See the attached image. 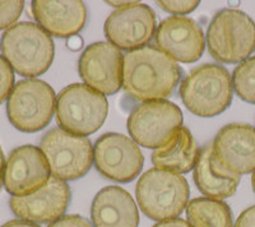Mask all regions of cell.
<instances>
[{
  "mask_svg": "<svg viewBox=\"0 0 255 227\" xmlns=\"http://www.w3.org/2000/svg\"><path fill=\"white\" fill-rule=\"evenodd\" d=\"M183 70L170 55L156 46H144L124 56L123 88L140 102L163 101L172 96Z\"/></svg>",
  "mask_w": 255,
  "mask_h": 227,
  "instance_id": "1",
  "label": "cell"
},
{
  "mask_svg": "<svg viewBox=\"0 0 255 227\" xmlns=\"http://www.w3.org/2000/svg\"><path fill=\"white\" fill-rule=\"evenodd\" d=\"M0 51L13 70L29 78L44 74L55 56L51 36L33 22H20L6 29Z\"/></svg>",
  "mask_w": 255,
  "mask_h": 227,
  "instance_id": "2",
  "label": "cell"
},
{
  "mask_svg": "<svg viewBox=\"0 0 255 227\" xmlns=\"http://www.w3.org/2000/svg\"><path fill=\"white\" fill-rule=\"evenodd\" d=\"M180 97L190 113L217 116L232 102V77L222 65L203 64L191 70L180 85Z\"/></svg>",
  "mask_w": 255,
  "mask_h": 227,
  "instance_id": "3",
  "label": "cell"
},
{
  "mask_svg": "<svg viewBox=\"0 0 255 227\" xmlns=\"http://www.w3.org/2000/svg\"><path fill=\"white\" fill-rule=\"evenodd\" d=\"M136 201L142 212L153 221L179 217L188 206L189 184L184 176L162 169H149L136 183Z\"/></svg>",
  "mask_w": 255,
  "mask_h": 227,
  "instance_id": "4",
  "label": "cell"
},
{
  "mask_svg": "<svg viewBox=\"0 0 255 227\" xmlns=\"http://www.w3.org/2000/svg\"><path fill=\"white\" fill-rule=\"evenodd\" d=\"M212 58L225 64H240L255 51L254 20L239 9H222L207 29Z\"/></svg>",
  "mask_w": 255,
  "mask_h": 227,
  "instance_id": "5",
  "label": "cell"
},
{
  "mask_svg": "<svg viewBox=\"0 0 255 227\" xmlns=\"http://www.w3.org/2000/svg\"><path fill=\"white\" fill-rule=\"evenodd\" d=\"M106 97L84 83H74L56 96V121L64 130L87 137L104 125L108 116Z\"/></svg>",
  "mask_w": 255,
  "mask_h": 227,
  "instance_id": "6",
  "label": "cell"
},
{
  "mask_svg": "<svg viewBox=\"0 0 255 227\" xmlns=\"http://www.w3.org/2000/svg\"><path fill=\"white\" fill-rule=\"evenodd\" d=\"M56 109L51 86L40 79H23L13 87L6 101V115L15 129L35 133L46 128Z\"/></svg>",
  "mask_w": 255,
  "mask_h": 227,
  "instance_id": "7",
  "label": "cell"
},
{
  "mask_svg": "<svg viewBox=\"0 0 255 227\" xmlns=\"http://www.w3.org/2000/svg\"><path fill=\"white\" fill-rule=\"evenodd\" d=\"M40 149L46 157L52 176L63 181L83 178L92 167L91 140L61 128L47 131L41 139Z\"/></svg>",
  "mask_w": 255,
  "mask_h": 227,
  "instance_id": "8",
  "label": "cell"
},
{
  "mask_svg": "<svg viewBox=\"0 0 255 227\" xmlns=\"http://www.w3.org/2000/svg\"><path fill=\"white\" fill-rule=\"evenodd\" d=\"M180 126H183V113L166 100L142 102L128 117V130L134 142L151 149L165 146Z\"/></svg>",
  "mask_w": 255,
  "mask_h": 227,
  "instance_id": "9",
  "label": "cell"
},
{
  "mask_svg": "<svg viewBox=\"0 0 255 227\" xmlns=\"http://www.w3.org/2000/svg\"><path fill=\"white\" fill-rule=\"evenodd\" d=\"M93 161L97 171L109 180L130 183L142 171L144 157L131 138L119 133H106L96 142Z\"/></svg>",
  "mask_w": 255,
  "mask_h": 227,
  "instance_id": "10",
  "label": "cell"
},
{
  "mask_svg": "<svg viewBox=\"0 0 255 227\" xmlns=\"http://www.w3.org/2000/svg\"><path fill=\"white\" fill-rule=\"evenodd\" d=\"M156 14L151 6L142 3L116 9L105 22V35L119 50L134 51L144 47L156 33Z\"/></svg>",
  "mask_w": 255,
  "mask_h": 227,
  "instance_id": "11",
  "label": "cell"
},
{
  "mask_svg": "<svg viewBox=\"0 0 255 227\" xmlns=\"http://www.w3.org/2000/svg\"><path fill=\"white\" fill-rule=\"evenodd\" d=\"M124 55L110 42H95L79 58V76L84 85L104 96H111L123 87Z\"/></svg>",
  "mask_w": 255,
  "mask_h": 227,
  "instance_id": "12",
  "label": "cell"
},
{
  "mask_svg": "<svg viewBox=\"0 0 255 227\" xmlns=\"http://www.w3.org/2000/svg\"><path fill=\"white\" fill-rule=\"evenodd\" d=\"M50 175L49 163L38 147L31 144L20 146L8 156L4 188L12 197H26L44 187Z\"/></svg>",
  "mask_w": 255,
  "mask_h": 227,
  "instance_id": "13",
  "label": "cell"
},
{
  "mask_svg": "<svg viewBox=\"0 0 255 227\" xmlns=\"http://www.w3.org/2000/svg\"><path fill=\"white\" fill-rule=\"evenodd\" d=\"M157 49L181 63H195L206 49V38L199 23L184 15H172L158 24L154 33Z\"/></svg>",
  "mask_w": 255,
  "mask_h": 227,
  "instance_id": "14",
  "label": "cell"
},
{
  "mask_svg": "<svg viewBox=\"0 0 255 227\" xmlns=\"http://www.w3.org/2000/svg\"><path fill=\"white\" fill-rule=\"evenodd\" d=\"M70 203L65 181L50 178L44 187L26 197H12L9 206L18 219L32 224H52L61 219Z\"/></svg>",
  "mask_w": 255,
  "mask_h": 227,
  "instance_id": "15",
  "label": "cell"
},
{
  "mask_svg": "<svg viewBox=\"0 0 255 227\" xmlns=\"http://www.w3.org/2000/svg\"><path fill=\"white\" fill-rule=\"evenodd\" d=\"M213 154L218 166L229 174L255 171V128L248 124H229L216 135Z\"/></svg>",
  "mask_w": 255,
  "mask_h": 227,
  "instance_id": "16",
  "label": "cell"
},
{
  "mask_svg": "<svg viewBox=\"0 0 255 227\" xmlns=\"http://www.w3.org/2000/svg\"><path fill=\"white\" fill-rule=\"evenodd\" d=\"M32 13L38 26L55 37H73L83 29L87 8L83 1H32Z\"/></svg>",
  "mask_w": 255,
  "mask_h": 227,
  "instance_id": "17",
  "label": "cell"
},
{
  "mask_svg": "<svg viewBox=\"0 0 255 227\" xmlns=\"http://www.w3.org/2000/svg\"><path fill=\"white\" fill-rule=\"evenodd\" d=\"M93 227H138L139 212L133 197L120 187H106L95 197L91 207Z\"/></svg>",
  "mask_w": 255,
  "mask_h": 227,
  "instance_id": "18",
  "label": "cell"
},
{
  "mask_svg": "<svg viewBox=\"0 0 255 227\" xmlns=\"http://www.w3.org/2000/svg\"><path fill=\"white\" fill-rule=\"evenodd\" d=\"M199 154L200 151L190 130L185 126H180L165 146L154 149L152 162L157 169L186 174L195 169Z\"/></svg>",
  "mask_w": 255,
  "mask_h": 227,
  "instance_id": "19",
  "label": "cell"
},
{
  "mask_svg": "<svg viewBox=\"0 0 255 227\" xmlns=\"http://www.w3.org/2000/svg\"><path fill=\"white\" fill-rule=\"evenodd\" d=\"M194 183L207 198L221 201L235 194L240 184V176L229 174L218 166L211 144L200 151L194 169Z\"/></svg>",
  "mask_w": 255,
  "mask_h": 227,
  "instance_id": "20",
  "label": "cell"
},
{
  "mask_svg": "<svg viewBox=\"0 0 255 227\" xmlns=\"http://www.w3.org/2000/svg\"><path fill=\"white\" fill-rule=\"evenodd\" d=\"M186 217L191 227H234L229 206L225 202L207 197L189 202Z\"/></svg>",
  "mask_w": 255,
  "mask_h": 227,
  "instance_id": "21",
  "label": "cell"
},
{
  "mask_svg": "<svg viewBox=\"0 0 255 227\" xmlns=\"http://www.w3.org/2000/svg\"><path fill=\"white\" fill-rule=\"evenodd\" d=\"M231 77L236 95L243 101L255 105V56L240 63Z\"/></svg>",
  "mask_w": 255,
  "mask_h": 227,
  "instance_id": "22",
  "label": "cell"
},
{
  "mask_svg": "<svg viewBox=\"0 0 255 227\" xmlns=\"http://www.w3.org/2000/svg\"><path fill=\"white\" fill-rule=\"evenodd\" d=\"M24 8V1H0V29L10 28L20 17Z\"/></svg>",
  "mask_w": 255,
  "mask_h": 227,
  "instance_id": "23",
  "label": "cell"
},
{
  "mask_svg": "<svg viewBox=\"0 0 255 227\" xmlns=\"http://www.w3.org/2000/svg\"><path fill=\"white\" fill-rule=\"evenodd\" d=\"M14 87V70L8 61L0 55V104L8 100Z\"/></svg>",
  "mask_w": 255,
  "mask_h": 227,
  "instance_id": "24",
  "label": "cell"
},
{
  "mask_svg": "<svg viewBox=\"0 0 255 227\" xmlns=\"http://www.w3.org/2000/svg\"><path fill=\"white\" fill-rule=\"evenodd\" d=\"M199 1L197 0H190V1H158V5L162 9H165L166 12L171 13V14H189L194 9L198 8L199 5Z\"/></svg>",
  "mask_w": 255,
  "mask_h": 227,
  "instance_id": "25",
  "label": "cell"
},
{
  "mask_svg": "<svg viewBox=\"0 0 255 227\" xmlns=\"http://www.w3.org/2000/svg\"><path fill=\"white\" fill-rule=\"evenodd\" d=\"M49 227H93L88 220L83 219L78 215L63 216L58 221L52 222Z\"/></svg>",
  "mask_w": 255,
  "mask_h": 227,
  "instance_id": "26",
  "label": "cell"
},
{
  "mask_svg": "<svg viewBox=\"0 0 255 227\" xmlns=\"http://www.w3.org/2000/svg\"><path fill=\"white\" fill-rule=\"evenodd\" d=\"M234 227H255V206L244 211Z\"/></svg>",
  "mask_w": 255,
  "mask_h": 227,
  "instance_id": "27",
  "label": "cell"
},
{
  "mask_svg": "<svg viewBox=\"0 0 255 227\" xmlns=\"http://www.w3.org/2000/svg\"><path fill=\"white\" fill-rule=\"evenodd\" d=\"M153 227H191L188 221L181 219H172L166 220V221H161L158 224L154 225Z\"/></svg>",
  "mask_w": 255,
  "mask_h": 227,
  "instance_id": "28",
  "label": "cell"
},
{
  "mask_svg": "<svg viewBox=\"0 0 255 227\" xmlns=\"http://www.w3.org/2000/svg\"><path fill=\"white\" fill-rule=\"evenodd\" d=\"M67 46L70 50H73V51H78V50H81L83 47V40L78 35L73 36V37L68 38Z\"/></svg>",
  "mask_w": 255,
  "mask_h": 227,
  "instance_id": "29",
  "label": "cell"
},
{
  "mask_svg": "<svg viewBox=\"0 0 255 227\" xmlns=\"http://www.w3.org/2000/svg\"><path fill=\"white\" fill-rule=\"evenodd\" d=\"M1 227H40L37 224H32V222L23 221V220H13L6 224H4Z\"/></svg>",
  "mask_w": 255,
  "mask_h": 227,
  "instance_id": "30",
  "label": "cell"
},
{
  "mask_svg": "<svg viewBox=\"0 0 255 227\" xmlns=\"http://www.w3.org/2000/svg\"><path fill=\"white\" fill-rule=\"evenodd\" d=\"M5 160H4L3 149L0 147V189L4 184V171H5Z\"/></svg>",
  "mask_w": 255,
  "mask_h": 227,
  "instance_id": "31",
  "label": "cell"
},
{
  "mask_svg": "<svg viewBox=\"0 0 255 227\" xmlns=\"http://www.w3.org/2000/svg\"><path fill=\"white\" fill-rule=\"evenodd\" d=\"M131 3H134V1H108V4H110V5L119 6V8H124V6L130 5Z\"/></svg>",
  "mask_w": 255,
  "mask_h": 227,
  "instance_id": "32",
  "label": "cell"
},
{
  "mask_svg": "<svg viewBox=\"0 0 255 227\" xmlns=\"http://www.w3.org/2000/svg\"><path fill=\"white\" fill-rule=\"evenodd\" d=\"M252 184H253V189L255 192V171L253 172V178H252Z\"/></svg>",
  "mask_w": 255,
  "mask_h": 227,
  "instance_id": "33",
  "label": "cell"
}]
</instances>
